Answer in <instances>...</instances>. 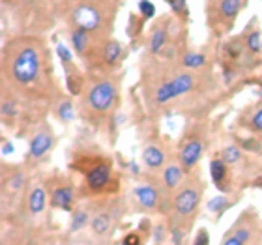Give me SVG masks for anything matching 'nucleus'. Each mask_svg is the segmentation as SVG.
Returning a JSON list of instances; mask_svg holds the SVG:
<instances>
[{
  "label": "nucleus",
  "instance_id": "9",
  "mask_svg": "<svg viewBox=\"0 0 262 245\" xmlns=\"http://www.w3.org/2000/svg\"><path fill=\"white\" fill-rule=\"evenodd\" d=\"M49 204L53 208L62 210V212H73V208H75V187H73V184L60 180L58 184L51 185Z\"/></svg>",
  "mask_w": 262,
  "mask_h": 245
},
{
  "label": "nucleus",
  "instance_id": "13",
  "mask_svg": "<svg viewBox=\"0 0 262 245\" xmlns=\"http://www.w3.org/2000/svg\"><path fill=\"white\" fill-rule=\"evenodd\" d=\"M116 210L111 206H103L101 210L92 215V221H90V229H92L94 236L96 238H107L111 234V230L115 227V219L118 213H115Z\"/></svg>",
  "mask_w": 262,
  "mask_h": 245
},
{
  "label": "nucleus",
  "instance_id": "15",
  "mask_svg": "<svg viewBox=\"0 0 262 245\" xmlns=\"http://www.w3.org/2000/svg\"><path fill=\"white\" fill-rule=\"evenodd\" d=\"M210 176H212V182L221 193H229V165L225 163L221 158L210 161Z\"/></svg>",
  "mask_w": 262,
  "mask_h": 245
},
{
  "label": "nucleus",
  "instance_id": "5",
  "mask_svg": "<svg viewBox=\"0 0 262 245\" xmlns=\"http://www.w3.org/2000/svg\"><path fill=\"white\" fill-rule=\"evenodd\" d=\"M195 82L196 79L193 73H178L172 79H167L159 84L156 94H154V101L158 105H165L176 98H182L195 88Z\"/></svg>",
  "mask_w": 262,
  "mask_h": 245
},
{
  "label": "nucleus",
  "instance_id": "33",
  "mask_svg": "<svg viewBox=\"0 0 262 245\" xmlns=\"http://www.w3.org/2000/svg\"><path fill=\"white\" fill-rule=\"evenodd\" d=\"M165 240V227L163 225H158L156 229H154V241L156 243H161Z\"/></svg>",
  "mask_w": 262,
  "mask_h": 245
},
{
  "label": "nucleus",
  "instance_id": "16",
  "mask_svg": "<svg viewBox=\"0 0 262 245\" xmlns=\"http://www.w3.org/2000/svg\"><path fill=\"white\" fill-rule=\"evenodd\" d=\"M184 174H186V169L182 163H169L165 165L163 169V189L172 193L182 185L184 182Z\"/></svg>",
  "mask_w": 262,
  "mask_h": 245
},
{
  "label": "nucleus",
  "instance_id": "36",
  "mask_svg": "<svg viewBox=\"0 0 262 245\" xmlns=\"http://www.w3.org/2000/svg\"><path fill=\"white\" fill-rule=\"evenodd\" d=\"M260 241H262V240H260Z\"/></svg>",
  "mask_w": 262,
  "mask_h": 245
},
{
  "label": "nucleus",
  "instance_id": "8",
  "mask_svg": "<svg viewBox=\"0 0 262 245\" xmlns=\"http://www.w3.org/2000/svg\"><path fill=\"white\" fill-rule=\"evenodd\" d=\"M56 56H58V60L62 62V68H64L66 84H68L70 94L71 96H79V94H82V90H84V77H82V73L75 65V60H73L71 51L68 49L64 43H58L56 45Z\"/></svg>",
  "mask_w": 262,
  "mask_h": 245
},
{
  "label": "nucleus",
  "instance_id": "25",
  "mask_svg": "<svg viewBox=\"0 0 262 245\" xmlns=\"http://www.w3.org/2000/svg\"><path fill=\"white\" fill-rule=\"evenodd\" d=\"M219 158L223 159L225 163L230 167V165L240 163L242 159H244V152H242L240 146H236V144H230V146H227V148H223V150H221Z\"/></svg>",
  "mask_w": 262,
  "mask_h": 245
},
{
  "label": "nucleus",
  "instance_id": "2",
  "mask_svg": "<svg viewBox=\"0 0 262 245\" xmlns=\"http://www.w3.org/2000/svg\"><path fill=\"white\" fill-rule=\"evenodd\" d=\"M118 99V81L113 77L98 79L88 86L82 101V109H88L90 115L107 116Z\"/></svg>",
  "mask_w": 262,
  "mask_h": 245
},
{
  "label": "nucleus",
  "instance_id": "1",
  "mask_svg": "<svg viewBox=\"0 0 262 245\" xmlns=\"http://www.w3.org/2000/svg\"><path fill=\"white\" fill-rule=\"evenodd\" d=\"M4 51V77L10 79L15 90H27L30 86H38L39 81H43V75L49 73L45 70V53L39 43L23 39L10 45Z\"/></svg>",
  "mask_w": 262,
  "mask_h": 245
},
{
  "label": "nucleus",
  "instance_id": "20",
  "mask_svg": "<svg viewBox=\"0 0 262 245\" xmlns=\"http://www.w3.org/2000/svg\"><path fill=\"white\" fill-rule=\"evenodd\" d=\"M27 185V178H25V172L23 170H13L11 174H4V195L11 193L13 195H19Z\"/></svg>",
  "mask_w": 262,
  "mask_h": 245
},
{
  "label": "nucleus",
  "instance_id": "11",
  "mask_svg": "<svg viewBox=\"0 0 262 245\" xmlns=\"http://www.w3.org/2000/svg\"><path fill=\"white\" fill-rule=\"evenodd\" d=\"M202 152H204V139L199 137L196 133L187 135L180 148V163L184 165V169L186 170L195 169L199 159L202 158Z\"/></svg>",
  "mask_w": 262,
  "mask_h": 245
},
{
  "label": "nucleus",
  "instance_id": "22",
  "mask_svg": "<svg viewBox=\"0 0 262 245\" xmlns=\"http://www.w3.org/2000/svg\"><path fill=\"white\" fill-rule=\"evenodd\" d=\"M246 0H221L219 2V15L223 17L225 21H234L240 10L244 8Z\"/></svg>",
  "mask_w": 262,
  "mask_h": 245
},
{
  "label": "nucleus",
  "instance_id": "34",
  "mask_svg": "<svg viewBox=\"0 0 262 245\" xmlns=\"http://www.w3.org/2000/svg\"><path fill=\"white\" fill-rule=\"evenodd\" d=\"M139 241H141V240H139V234H135V232H133V234H129V236H126V238H124V243H126V245H129V243H133V245H135V243H139Z\"/></svg>",
  "mask_w": 262,
  "mask_h": 245
},
{
  "label": "nucleus",
  "instance_id": "28",
  "mask_svg": "<svg viewBox=\"0 0 262 245\" xmlns=\"http://www.w3.org/2000/svg\"><path fill=\"white\" fill-rule=\"evenodd\" d=\"M249 127L253 133H262V103L253 110L251 118H249Z\"/></svg>",
  "mask_w": 262,
  "mask_h": 245
},
{
  "label": "nucleus",
  "instance_id": "4",
  "mask_svg": "<svg viewBox=\"0 0 262 245\" xmlns=\"http://www.w3.org/2000/svg\"><path fill=\"white\" fill-rule=\"evenodd\" d=\"M105 19H107V11L101 10V6L92 0H82L71 11V25L92 34L99 32Z\"/></svg>",
  "mask_w": 262,
  "mask_h": 245
},
{
  "label": "nucleus",
  "instance_id": "35",
  "mask_svg": "<svg viewBox=\"0 0 262 245\" xmlns=\"http://www.w3.org/2000/svg\"><path fill=\"white\" fill-rule=\"evenodd\" d=\"M2 2H4V4H8V2H13V0H2Z\"/></svg>",
  "mask_w": 262,
  "mask_h": 245
},
{
  "label": "nucleus",
  "instance_id": "6",
  "mask_svg": "<svg viewBox=\"0 0 262 245\" xmlns=\"http://www.w3.org/2000/svg\"><path fill=\"white\" fill-rule=\"evenodd\" d=\"M113 176L115 172L109 159H98L88 169H84V185L92 195H101L105 191H111Z\"/></svg>",
  "mask_w": 262,
  "mask_h": 245
},
{
  "label": "nucleus",
  "instance_id": "10",
  "mask_svg": "<svg viewBox=\"0 0 262 245\" xmlns=\"http://www.w3.org/2000/svg\"><path fill=\"white\" fill-rule=\"evenodd\" d=\"M55 144V137H53V131L49 127H43L39 129L36 135L30 139V146H28V155L27 161L28 163H39L41 159L51 152V148Z\"/></svg>",
  "mask_w": 262,
  "mask_h": 245
},
{
  "label": "nucleus",
  "instance_id": "26",
  "mask_svg": "<svg viewBox=\"0 0 262 245\" xmlns=\"http://www.w3.org/2000/svg\"><path fill=\"white\" fill-rule=\"evenodd\" d=\"M206 56L201 55V53H187V55H184L182 64L186 70H202L206 65Z\"/></svg>",
  "mask_w": 262,
  "mask_h": 245
},
{
  "label": "nucleus",
  "instance_id": "19",
  "mask_svg": "<svg viewBox=\"0 0 262 245\" xmlns=\"http://www.w3.org/2000/svg\"><path fill=\"white\" fill-rule=\"evenodd\" d=\"M169 43V27L167 25H161L159 23L158 27L154 28L152 36H150V53L152 55H161L163 49Z\"/></svg>",
  "mask_w": 262,
  "mask_h": 245
},
{
  "label": "nucleus",
  "instance_id": "21",
  "mask_svg": "<svg viewBox=\"0 0 262 245\" xmlns=\"http://www.w3.org/2000/svg\"><path fill=\"white\" fill-rule=\"evenodd\" d=\"M92 221L88 208H73L71 212V221H70V234L81 232L82 229H86V225Z\"/></svg>",
  "mask_w": 262,
  "mask_h": 245
},
{
  "label": "nucleus",
  "instance_id": "29",
  "mask_svg": "<svg viewBox=\"0 0 262 245\" xmlns=\"http://www.w3.org/2000/svg\"><path fill=\"white\" fill-rule=\"evenodd\" d=\"M229 206H230V204H229V198H227V196H217V198L210 201V204H208V210L221 215V212H223L225 208H229Z\"/></svg>",
  "mask_w": 262,
  "mask_h": 245
},
{
  "label": "nucleus",
  "instance_id": "18",
  "mask_svg": "<svg viewBox=\"0 0 262 245\" xmlns=\"http://www.w3.org/2000/svg\"><path fill=\"white\" fill-rule=\"evenodd\" d=\"M122 51H124V47H122L118 39L105 41L103 47H101V60H103V64L109 65V68H116V64L122 58Z\"/></svg>",
  "mask_w": 262,
  "mask_h": 245
},
{
  "label": "nucleus",
  "instance_id": "3",
  "mask_svg": "<svg viewBox=\"0 0 262 245\" xmlns=\"http://www.w3.org/2000/svg\"><path fill=\"white\" fill-rule=\"evenodd\" d=\"M201 196H202V184L199 178H193V180L186 182L182 185L180 191L174 195L172 198V212L180 221L178 223L193 225V219L196 215V210L201 206Z\"/></svg>",
  "mask_w": 262,
  "mask_h": 245
},
{
  "label": "nucleus",
  "instance_id": "27",
  "mask_svg": "<svg viewBox=\"0 0 262 245\" xmlns=\"http://www.w3.org/2000/svg\"><path fill=\"white\" fill-rule=\"evenodd\" d=\"M246 45L251 55H260L262 53V34L258 32L257 28L246 36Z\"/></svg>",
  "mask_w": 262,
  "mask_h": 245
},
{
  "label": "nucleus",
  "instance_id": "24",
  "mask_svg": "<svg viewBox=\"0 0 262 245\" xmlns=\"http://www.w3.org/2000/svg\"><path fill=\"white\" fill-rule=\"evenodd\" d=\"M55 116L60 122H64V124H68V122H71L73 118H75V113H73V103H71V99L60 98L58 101H56Z\"/></svg>",
  "mask_w": 262,
  "mask_h": 245
},
{
  "label": "nucleus",
  "instance_id": "12",
  "mask_svg": "<svg viewBox=\"0 0 262 245\" xmlns=\"http://www.w3.org/2000/svg\"><path fill=\"white\" fill-rule=\"evenodd\" d=\"M131 195L135 198V204L139 210H144V212H156L159 210V201H161V195H159V187L154 184H141L133 187Z\"/></svg>",
  "mask_w": 262,
  "mask_h": 245
},
{
  "label": "nucleus",
  "instance_id": "30",
  "mask_svg": "<svg viewBox=\"0 0 262 245\" xmlns=\"http://www.w3.org/2000/svg\"><path fill=\"white\" fill-rule=\"evenodd\" d=\"M170 6V10L174 11L178 17H187L189 11H187V2L186 0H167Z\"/></svg>",
  "mask_w": 262,
  "mask_h": 245
},
{
  "label": "nucleus",
  "instance_id": "31",
  "mask_svg": "<svg viewBox=\"0 0 262 245\" xmlns=\"http://www.w3.org/2000/svg\"><path fill=\"white\" fill-rule=\"evenodd\" d=\"M139 10H141L142 19H152L156 15V6L150 2V0H141L139 2Z\"/></svg>",
  "mask_w": 262,
  "mask_h": 245
},
{
  "label": "nucleus",
  "instance_id": "17",
  "mask_svg": "<svg viewBox=\"0 0 262 245\" xmlns=\"http://www.w3.org/2000/svg\"><path fill=\"white\" fill-rule=\"evenodd\" d=\"M28 212L32 215H39V213L45 212L47 208V191H45L43 185H34L30 195H28Z\"/></svg>",
  "mask_w": 262,
  "mask_h": 245
},
{
  "label": "nucleus",
  "instance_id": "7",
  "mask_svg": "<svg viewBox=\"0 0 262 245\" xmlns=\"http://www.w3.org/2000/svg\"><path fill=\"white\" fill-rule=\"evenodd\" d=\"M258 230V221H257V213L253 210H246L242 213L238 221H236L230 230L225 234L223 243L225 245H246L249 241H253L255 234Z\"/></svg>",
  "mask_w": 262,
  "mask_h": 245
},
{
  "label": "nucleus",
  "instance_id": "14",
  "mask_svg": "<svg viewBox=\"0 0 262 245\" xmlns=\"http://www.w3.org/2000/svg\"><path fill=\"white\" fill-rule=\"evenodd\" d=\"M142 163L146 165L150 170L165 169L167 153H165L163 146H159V144H156V142L144 146V150H142Z\"/></svg>",
  "mask_w": 262,
  "mask_h": 245
},
{
  "label": "nucleus",
  "instance_id": "32",
  "mask_svg": "<svg viewBox=\"0 0 262 245\" xmlns=\"http://www.w3.org/2000/svg\"><path fill=\"white\" fill-rule=\"evenodd\" d=\"M195 245H206L210 243V236H208V230L206 229H201L199 230V234H196L195 241H193Z\"/></svg>",
  "mask_w": 262,
  "mask_h": 245
},
{
  "label": "nucleus",
  "instance_id": "23",
  "mask_svg": "<svg viewBox=\"0 0 262 245\" xmlns=\"http://www.w3.org/2000/svg\"><path fill=\"white\" fill-rule=\"evenodd\" d=\"M246 49H247L246 41H242V39H238V38L230 39V41H227V43H225V47H223L225 56H227V58H229L230 62H238V60H242V56H244Z\"/></svg>",
  "mask_w": 262,
  "mask_h": 245
}]
</instances>
